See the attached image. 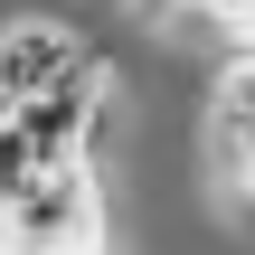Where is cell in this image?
<instances>
[{
	"instance_id": "cell-1",
	"label": "cell",
	"mask_w": 255,
	"mask_h": 255,
	"mask_svg": "<svg viewBox=\"0 0 255 255\" xmlns=\"http://www.w3.org/2000/svg\"><path fill=\"white\" fill-rule=\"evenodd\" d=\"M95 246H104V189L85 161H57L9 218V255H95Z\"/></svg>"
},
{
	"instance_id": "cell-2",
	"label": "cell",
	"mask_w": 255,
	"mask_h": 255,
	"mask_svg": "<svg viewBox=\"0 0 255 255\" xmlns=\"http://www.w3.org/2000/svg\"><path fill=\"white\" fill-rule=\"evenodd\" d=\"M76 66H85V38H76L66 19H47V9L9 19V28H0V114L47 104V95H57Z\"/></svg>"
},
{
	"instance_id": "cell-3",
	"label": "cell",
	"mask_w": 255,
	"mask_h": 255,
	"mask_svg": "<svg viewBox=\"0 0 255 255\" xmlns=\"http://www.w3.org/2000/svg\"><path fill=\"white\" fill-rule=\"evenodd\" d=\"M95 114H104V66L85 57V66H76V76H66L47 104H28L19 123H28V142H38L47 161H85V132H95Z\"/></svg>"
},
{
	"instance_id": "cell-4",
	"label": "cell",
	"mask_w": 255,
	"mask_h": 255,
	"mask_svg": "<svg viewBox=\"0 0 255 255\" xmlns=\"http://www.w3.org/2000/svg\"><path fill=\"white\" fill-rule=\"evenodd\" d=\"M208 142H218V161L237 180H255V57H227L218 104H208Z\"/></svg>"
},
{
	"instance_id": "cell-5",
	"label": "cell",
	"mask_w": 255,
	"mask_h": 255,
	"mask_svg": "<svg viewBox=\"0 0 255 255\" xmlns=\"http://www.w3.org/2000/svg\"><path fill=\"white\" fill-rule=\"evenodd\" d=\"M161 9H208V0H161Z\"/></svg>"
}]
</instances>
